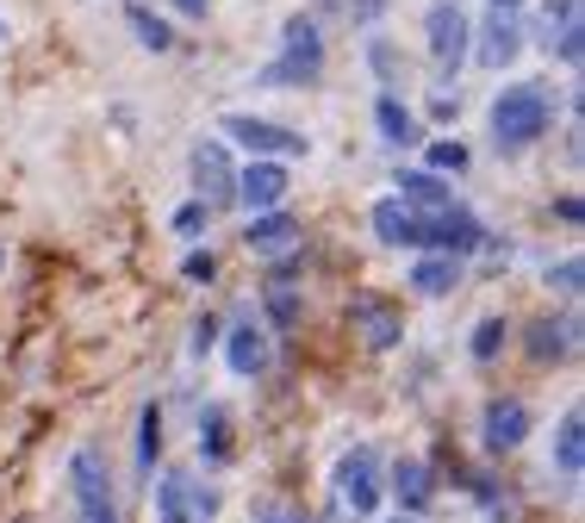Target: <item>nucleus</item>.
Instances as JSON below:
<instances>
[{
	"label": "nucleus",
	"mask_w": 585,
	"mask_h": 523,
	"mask_svg": "<svg viewBox=\"0 0 585 523\" xmlns=\"http://www.w3.org/2000/svg\"><path fill=\"white\" fill-rule=\"evenodd\" d=\"M262 523H305V517H300V511H269Z\"/></svg>",
	"instance_id": "e433bc0d"
},
{
	"label": "nucleus",
	"mask_w": 585,
	"mask_h": 523,
	"mask_svg": "<svg viewBox=\"0 0 585 523\" xmlns=\"http://www.w3.org/2000/svg\"><path fill=\"white\" fill-rule=\"evenodd\" d=\"M157 455H162V405H143V418H138V461L143 467H157Z\"/></svg>",
	"instance_id": "bb28decb"
},
{
	"label": "nucleus",
	"mask_w": 585,
	"mask_h": 523,
	"mask_svg": "<svg viewBox=\"0 0 585 523\" xmlns=\"http://www.w3.org/2000/svg\"><path fill=\"white\" fill-rule=\"evenodd\" d=\"M393 499H399V511H405V517H424V511H430V499H436V480H430V467H424L417 455L393 467Z\"/></svg>",
	"instance_id": "6ab92c4d"
},
{
	"label": "nucleus",
	"mask_w": 585,
	"mask_h": 523,
	"mask_svg": "<svg viewBox=\"0 0 585 523\" xmlns=\"http://www.w3.org/2000/svg\"><path fill=\"white\" fill-rule=\"evenodd\" d=\"M430 169H436V174H461V169H467V143H461V138L455 143H448V138L430 143Z\"/></svg>",
	"instance_id": "c756f323"
},
{
	"label": "nucleus",
	"mask_w": 585,
	"mask_h": 523,
	"mask_svg": "<svg viewBox=\"0 0 585 523\" xmlns=\"http://www.w3.org/2000/svg\"><path fill=\"white\" fill-rule=\"evenodd\" d=\"M224 362H231L238 381H255V374L269 368V336H262V324H231V336H224Z\"/></svg>",
	"instance_id": "f3484780"
},
{
	"label": "nucleus",
	"mask_w": 585,
	"mask_h": 523,
	"mask_svg": "<svg viewBox=\"0 0 585 523\" xmlns=\"http://www.w3.org/2000/svg\"><path fill=\"white\" fill-rule=\"evenodd\" d=\"M561 19H579V0H548V26H561Z\"/></svg>",
	"instance_id": "f704fd0d"
},
{
	"label": "nucleus",
	"mask_w": 585,
	"mask_h": 523,
	"mask_svg": "<svg viewBox=\"0 0 585 523\" xmlns=\"http://www.w3.org/2000/svg\"><path fill=\"white\" fill-rule=\"evenodd\" d=\"M399 523H417V517H405V511H399Z\"/></svg>",
	"instance_id": "58836bf2"
},
{
	"label": "nucleus",
	"mask_w": 585,
	"mask_h": 523,
	"mask_svg": "<svg viewBox=\"0 0 585 523\" xmlns=\"http://www.w3.org/2000/svg\"><path fill=\"white\" fill-rule=\"evenodd\" d=\"M193 181H200V200H206V207H224V200H231L238 169H231V157H224V138L193 143Z\"/></svg>",
	"instance_id": "4468645a"
},
{
	"label": "nucleus",
	"mask_w": 585,
	"mask_h": 523,
	"mask_svg": "<svg viewBox=\"0 0 585 523\" xmlns=\"http://www.w3.org/2000/svg\"><path fill=\"white\" fill-rule=\"evenodd\" d=\"M206 219H212V207L206 200H188V207H174V238H200V231H206Z\"/></svg>",
	"instance_id": "c85d7f7f"
},
{
	"label": "nucleus",
	"mask_w": 585,
	"mask_h": 523,
	"mask_svg": "<svg viewBox=\"0 0 585 523\" xmlns=\"http://www.w3.org/2000/svg\"><path fill=\"white\" fill-rule=\"evenodd\" d=\"M505 336H511V324H505L498 312H492V318H480V324H474V343H467V355H474V362H498Z\"/></svg>",
	"instance_id": "a878e982"
},
{
	"label": "nucleus",
	"mask_w": 585,
	"mask_h": 523,
	"mask_svg": "<svg viewBox=\"0 0 585 523\" xmlns=\"http://www.w3.org/2000/svg\"><path fill=\"white\" fill-rule=\"evenodd\" d=\"M125 26H131V32H138V44H143V50H157V57H162V50L174 44V26H169V19H157V13H150V7H138V0H131V7H125Z\"/></svg>",
	"instance_id": "393cba45"
},
{
	"label": "nucleus",
	"mask_w": 585,
	"mask_h": 523,
	"mask_svg": "<svg viewBox=\"0 0 585 523\" xmlns=\"http://www.w3.org/2000/svg\"><path fill=\"white\" fill-rule=\"evenodd\" d=\"M548 119H554V100H548V88H542V81H517V88H505V94L492 100V112H486L492 143H498L505 157L529 150V143L548 131Z\"/></svg>",
	"instance_id": "f257e3e1"
},
{
	"label": "nucleus",
	"mask_w": 585,
	"mask_h": 523,
	"mask_svg": "<svg viewBox=\"0 0 585 523\" xmlns=\"http://www.w3.org/2000/svg\"><path fill=\"white\" fill-rule=\"evenodd\" d=\"M212 274H219V262H212V250H193L188 262H181V281H200V286H206Z\"/></svg>",
	"instance_id": "7c9ffc66"
},
{
	"label": "nucleus",
	"mask_w": 585,
	"mask_h": 523,
	"mask_svg": "<svg viewBox=\"0 0 585 523\" xmlns=\"http://www.w3.org/2000/svg\"><path fill=\"white\" fill-rule=\"evenodd\" d=\"M336 499H343V511H355V517H374L380 511V455L367 443L343 449L336 455Z\"/></svg>",
	"instance_id": "7ed1b4c3"
},
{
	"label": "nucleus",
	"mask_w": 585,
	"mask_h": 523,
	"mask_svg": "<svg viewBox=\"0 0 585 523\" xmlns=\"http://www.w3.org/2000/svg\"><path fill=\"white\" fill-rule=\"evenodd\" d=\"M467 38H474V26H467V13H461V0H436V7L424 13V44H430L436 76H455V69H461Z\"/></svg>",
	"instance_id": "20e7f679"
},
{
	"label": "nucleus",
	"mask_w": 585,
	"mask_h": 523,
	"mask_svg": "<svg viewBox=\"0 0 585 523\" xmlns=\"http://www.w3.org/2000/svg\"><path fill=\"white\" fill-rule=\"evenodd\" d=\"M317 76H324V38H317V19L293 13L281 26V57H274V69L262 81H269V88H312Z\"/></svg>",
	"instance_id": "f03ea898"
},
{
	"label": "nucleus",
	"mask_w": 585,
	"mask_h": 523,
	"mask_svg": "<svg viewBox=\"0 0 585 523\" xmlns=\"http://www.w3.org/2000/svg\"><path fill=\"white\" fill-rule=\"evenodd\" d=\"M0 262H7V255H0Z\"/></svg>",
	"instance_id": "ea45409f"
},
{
	"label": "nucleus",
	"mask_w": 585,
	"mask_h": 523,
	"mask_svg": "<svg viewBox=\"0 0 585 523\" xmlns=\"http://www.w3.org/2000/svg\"><path fill=\"white\" fill-rule=\"evenodd\" d=\"M486 243V224L474 219L467 207H443V212H424V250H443V255H467Z\"/></svg>",
	"instance_id": "1a4fd4ad"
},
{
	"label": "nucleus",
	"mask_w": 585,
	"mask_h": 523,
	"mask_svg": "<svg viewBox=\"0 0 585 523\" xmlns=\"http://www.w3.org/2000/svg\"><path fill=\"white\" fill-rule=\"evenodd\" d=\"M554 467L567 480H579V467H585V418L579 412H567L561 430H554Z\"/></svg>",
	"instance_id": "5701e85b"
},
{
	"label": "nucleus",
	"mask_w": 585,
	"mask_h": 523,
	"mask_svg": "<svg viewBox=\"0 0 585 523\" xmlns=\"http://www.w3.org/2000/svg\"><path fill=\"white\" fill-rule=\"evenodd\" d=\"M393 188H399V200H405L412 212H443V207H455V188H448L436 169H405Z\"/></svg>",
	"instance_id": "a211bd4d"
},
{
	"label": "nucleus",
	"mask_w": 585,
	"mask_h": 523,
	"mask_svg": "<svg viewBox=\"0 0 585 523\" xmlns=\"http://www.w3.org/2000/svg\"><path fill=\"white\" fill-rule=\"evenodd\" d=\"M157 517L162 523H206V517H219V492L193 486L188 474H162L157 480Z\"/></svg>",
	"instance_id": "0eeeda50"
},
{
	"label": "nucleus",
	"mask_w": 585,
	"mask_h": 523,
	"mask_svg": "<svg viewBox=\"0 0 585 523\" xmlns=\"http://www.w3.org/2000/svg\"><path fill=\"white\" fill-rule=\"evenodd\" d=\"M262 305H269L274 331H293V324H300V286H293V269H281L269 286H262Z\"/></svg>",
	"instance_id": "4be33fe9"
},
{
	"label": "nucleus",
	"mask_w": 585,
	"mask_h": 523,
	"mask_svg": "<svg viewBox=\"0 0 585 523\" xmlns=\"http://www.w3.org/2000/svg\"><path fill=\"white\" fill-rule=\"evenodd\" d=\"M69 492H75V511L88 523H107L112 517V480H107V461H100V449L81 443L75 455H69Z\"/></svg>",
	"instance_id": "423d86ee"
},
{
	"label": "nucleus",
	"mask_w": 585,
	"mask_h": 523,
	"mask_svg": "<svg viewBox=\"0 0 585 523\" xmlns=\"http://www.w3.org/2000/svg\"><path fill=\"white\" fill-rule=\"evenodd\" d=\"M380 13H386V0H343V19H349V26H374Z\"/></svg>",
	"instance_id": "2f4dec72"
},
{
	"label": "nucleus",
	"mask_w": 585,
	"mask_h": 523,
	"mask_svg": "<svg viewBox=\"0 0 585 523\" xmlns=\"http://www.w3.org/2000/svg\"><path fill=\"white\" fill-rule=\"evenodd\" d=\"M517 50H523V19L505 13V7H492L486 26H480V44H474L480 69H511L517 63Z\"/></svg>",
	"instance_id": "ddd939ff"
},
{
	"label": "nucleus",
	"mask_w": 585,
	"mask_h": 523,
	"mask_svg": "<svg viewBox=\"0 0 585 523\" xmlns=\"http://www.w3.org/2000/svg\"><path fill=\"white\" fill-rule=\"evenodd\" d=\"M200 455L219 467V461H231V412L224 405H206L200 412Z\"/></svg>",
	"instance_id": "b1692460"
},
{
	"label": "nucleus",
	"mask_w": 585,
	"mask_h": 523,
	"mask_svg": "<svg viewBox=\"0 0 585 523\" xmlns=\"http://www.w3.org/2000/svg\"><path fill=\"white\" fill-rule=\"evenodd\" d=\"M573 336H579V318H542L536 331H529V355L536 362H561L573 349Z\"/></svg>",
	"instance_id": "412c9836"
},
{
	"label": "nucleus",
	"mask_w": 585,
	"mask_h": 523,
	"mask_svg": "<svg viewBox=\"0 0 585 523\" xmlns=\"http://www.w3.org/2000/svg\"><path fill=\"white\" fill-rule=\"evenodd\" d=\"M492 7H505V13H517V7H523V0H492Z\"/></svg>",
	"instance_id": "4c0bfd02"
},
{
	"label": "nucleus",
	"mask_w": 585,
	"mask_h": 523,
	"mask_svg": "<svg viewBox=\"0 0 585 523\" xmlns=\"http://www.w3.org/2000/svg\"><path fill=\"white\" fill-rule=\"evenodd\" d=\"M349 318H355V331H362V343L374 349V355L399 349V336H405V318H399V305H393V300H380V293H362Z\"/></svg>",
	"instance_id": "2eb2a0df"
},
{
	"label": "nucleus",
	"mask_w": 585,
	"mask_h": 523,
	"mask_svg": "<svg viewBox=\"0 0 585 523\" xmlns=\"http://www.w3.org/2000/svg\"><path fill=\"white\" fill-rule=\"evenodd\" d=\"M219 343V318H193V355H206Z\"/></svg>",
	"instance_id": "72a5a7b5"
},
{
	"label": "nucleus",
	"mask_w": 585,
	"mask_h": 523,
	"mask_svg": "<svg viewBox=\"0 0 585 523\" xmlns=\"http://www.w3.org/2000/svg\"><path fill=\"white\" fill-rule=\"evenodd\" d=\"M523 436H529V405H523V399H492L486 412H480V443H486L492 455L523 449Z\"/></svg>",
	"instance_id": "f8f14e48"
},
{
	"label": "nucleus",
	"mask_w": 585,
	"mask_h": 523,
	"mask_svg": "<svg viewBox=\"0 0 585 523\" xmlns=\"http://www.w3.org/2000/svg\"><path fill=\"white\" fill-rule=\"evenodd\" d=\"M286 188H293V174H286L281 157H255L250 169L238 174V188H231V200H243L250 212H269L286 200Z\"/></svg>",
	"instance_id": "9d476101"
},
{
	"label": "nucleus",
	"mask_w": 585,
	"mask_h": 523,
	"mask_svg": "<svg viewBox=\"0 0 585 523\" xmlns=\"http://www.w3.org/2000/svg\"><path fill=\"white\" fill-rule=\"evenodd\" d=\"M461 286V255H417L412 262V293H424V300H448Z\"/></svg>",
	"instance_id": "aec40b11"
},
{
	"label": "nucleus",
	"mask_w": 585,
	"mask_h": 523,
	"mask_svg": "<svg viewBox=\"0 0 585 523\" xmlns=\"http://www.w3.org/2000/svg\"><path fill=\"white\" fill-rule=\"evenodd\" d=\"M548 286H561V293H579V255H567L561 269H548Z\"/></svg>",
	"instance_id": "473e14b6"
},
{
	"label": "nucleus",
	"mask_w": 585,
	"mask_h": 523,
	"mask_svg": "<svg viewBox=\"0 0 585 523\" xmlns=\"http://www.w3.org/2000/svg\"><path fill=\"white\" fill-rule=\"evenodd\" d=\"M219 131L231 143H243L250 157H305V138H300V131L274 125V119H255V112H224Z\"/></svg>",
	"instance_id": "39448f33"
},
{
	"label": "nucleus",
	"mask_w": 585,
	"mask_h": 523,
	"mask_svg": "<svg viewBox=\"0 0 585 523\" xmlns=\"http://www.w3.org/2000/svg\"><path fill=\"white\" fill-rule=\"evenodd\" d=\"M367 224H374V238L386 243V250H424V212H412L405 200H399V193L374 200Z\"/></svg>",
	"instance_id": "9b49d317"
},
{
	"label": "nucleus",
	"mask_w": 585,
	"mask_h": 523,
	"mask_svg": "<svg viewBox=\"0 0 585 523\" xmlns=\"http://www.w3.org/2000/svg\"><path fill=\"white\" fill-rule=\"evenodd\" d=\"M367 63H374V76L386 81V88H399V81H405V63H399V50L386 44V38H367Z\"/></svg>",
	"instance_id": "cd10ccee"
},
{
	"label": "nucleus",
	"mask_w": 585,
	"mask_h": 523,
	"mask_svg": "<svg viewBox=\"0 0 585 523\" xmlns=\"http://www.w3.org/2000/svg\"><path fill=\"white\" fill-rule=\"evenodd\" d=\"M169 7H174V13H188V19H206L212 0H169Z\"/></svg>",
	"instance_id": "c9c22d12"
},
{
	"label": "nucleus",
	"mask_w": 585,
	"mask_h": 523,
	"mask_svg": "<svg viewBox=\"0 0 585 523\" xmlns=\"http://www.w3.org/2000/svg\"><path fill=\"white\" fill-rule=\"evenodd\" d=\"M300 219L293 212H281V207H269V212H250V231H243V243H250V255H262V262H293L300 255Z\"/></svg>",
	"instance_id": "6e6552de"
},
{
	"label": "nucleus",
	"mask_w": 585,
	"mask_h": 523,
	"mask_svg": "<svg viewBox=\"0 0 585 523\" xmlns=\"http://www.w3.org/2000/svg\"><path fill=\"white\" fill-rule=\"evenodd\" d=\"M374 125H380V143H386V150H412V143H424V125H417V112L405 107L393 88L374 100Z\"/></svg>",
	"instance_id": "dca6fc26"
}]
</instances>
